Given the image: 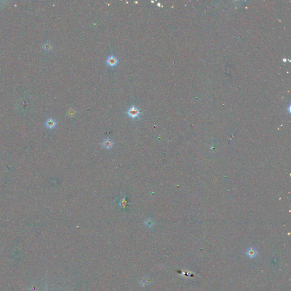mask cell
Listing matches in <instances>:
<instances>
[{
  "label": "cell",
  "mask_w": 291,
  "mask_h": 291,
  "mask_svg": "<svg viewBox=\"0 0 291 291\" xmlns=\"http://www.w3.org/2000/svg\"><path fill=\"white\" fill-rule=\"evenodd\" d=\"M144 223H145L146 227H148V228H152L154 226L155 221L153 220V219L151 217H149L146 220Z\"/></svg>",
  "instance_id": "obj_5"
},
{
  "label": "cell",
  "mask_w": 291,
  "mask_h": 291,
  "mask_svg": "<svg viewBox=\"0 0 291 291\" xmlns=\"http://www.w3.org/2000/svg\"><path fill=\"white\" fill-rule=\"evenodd\" d=\"M53 45H52L51 43L48 42V41L45 42L43 45V49L46 52L51 51V50L53 49Z\"/></svg>",
  "instance_id": "obj_6"
},
{
  "label": "cell",
  "mask_w": 291,
  "mask_h": 291,
  "mask_svg": "<svg viewBox=\"0 0 291 291\" xmlns=\"http://www.w3.org/2000/svg\"><path fill=\"white\" fill-rule=\"evenodd\" d=\"M106 64H108L109 67H113L118 64V60L114 55H111L108 56V58L106 60Z\"/></svg>",
  "instance_id": "obj_2"
},
{
  "label": "cell",
  "mask_w": 291,
  "mask_h": 291,
  "mask_svg": "<svg viewBox=\"0 0 291 291\" xmlns=\"http://www.w3.org/2000/svg\"><path fill=\"white\" fill-rule=\"evenodd\" d=\"M56 125V122L55 120L53 118H49L48 119L46 122V126L47 128L50 129H53L54 128Z\"/></svg>",
  "instance_id": "obj_4"
},
{
  "label": "cell",
  "mask_w": 291,
  "mask_h": 291,
  "mask_svg": "<svg viewBox=\"0 0 291 291\" xmlns=\"http://www.w3.org/2000/svg\"><path fill=\"white\" fill-rule=\"evenodd\" d=\"M127 113L128 116L133 118H137L140 115V112L138 108H137L135 106L133 105L130 109H128V111H127Z\"/></svg>",
  "instance_id": "obj_1"
},
{
  "label": "cell",
  "mask_w": 291,
  "mask_h": 291,
  "mask_svg": "<svg viewBox=\"0 0 291 291\" xmlns=\"http://www.w3.org/2000/svg\"><path fill=\"white\" fill-rule=\"evenodd\" d=\"M113 145H114L113 141L109 138L105 139V140H104V141L102 142L103 147L108 150L111 148Z\"/></svg>",
  "instance_id": "obj_3"
},
{
  "label": "cell",
  "mask_w": 291,
  "mask_h": 291,
  "mask_svg": "<svg viewBox=\"0 0 291 291\" xmlns=\"http://www.w3.org/2000/svg\"><path fill=\"white\" fill-rule=\"evenodd\" d=\"M127 204H128V202L125 200V197L121 200V201L120 202V206H121L122 208H126Z\"/></svg>",
  "instance_id": "obj_7"
}]
</instances>
